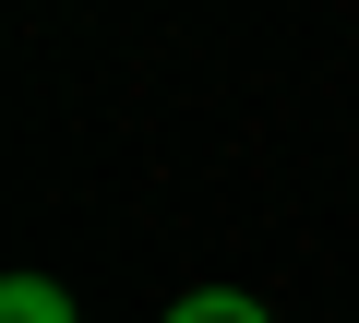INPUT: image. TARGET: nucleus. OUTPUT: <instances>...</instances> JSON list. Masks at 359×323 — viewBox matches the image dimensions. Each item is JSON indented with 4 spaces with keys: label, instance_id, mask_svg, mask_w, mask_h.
<instances>
[{
    "label": "nucleus",
    "instance_id": "nucleus-1",
    "mask_svg": "<svg viewBox=\"0 0 359 323\" xmlns=\"http://www.w3.org/2000/svg\"><path fill=\"white\" fill-rule=\"evenodd\" d=\"M0 323H84V311H72V287H48V275H13V287H0Z\"/></svg>",
    "mask_w": 359,
    "mask_h": 323
},
{
    "label": "nucleus",
    "instance_id": "nucleus-2",
    "mask_svg": "<svg viewBox=\"0 0 359 323\" xmlns=\"http://www.w3.org/2000/svg\"><path fill=\"white\" fill-rule=\"evenodd\" d=\"M168 323H276V311H264V299H240V287H192Z\"/></svg>",
    "mask_w": 359,
    "mask_h": 323
}]
</instances>
